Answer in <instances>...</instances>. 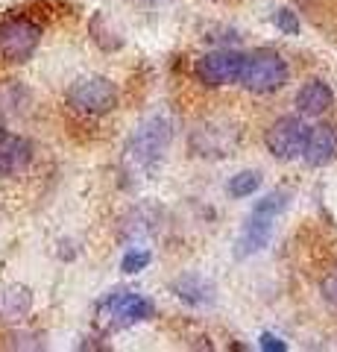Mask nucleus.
<instances>
[{
  "mask_svg": "<svg viewBox=\"0 0 337 352\" xmlns=\"http://www.w3.org/2000/svg\"><path fill=\"white\" fill-rule=\"evenodd\" d=\"M288 206H290V191L276 188V191L261 197L253 206L246 223L241 226V235L235 241V258L244 261V258L258 256L261 250H267L270 241H273V232H276V220Z\"/></svg>",
  "mask_w": 337,
  "mask_h": 352,
  "instance_id": "obj_2",
  "label": "nucleus"
},
{
  "mask_svg": "<svg viewBox=\"0 0 337 352\" xmlns=\"http://www.w3.org/2000/svg\"><path fill=\"white\" fill-rule=\"evenodd\" d=\"M249 53L241 50H211L194 62V76L197 82H202L205 88H223V85H235L241 82L244 65H246Z\"/></svg>",
  "mask_w": 337,
  "mask_h": 352,
  "instance_id": "obj_7",
  "label": "nucleus"
},
{
  "mask_svg": "<svg viewBox=\"0 0 337 352\" xmlns=\"http://www.w3.org/2000/svg\"><path fill=\"white\" fill-rule=\"evenodd\" d=\"M89 32H91V38L97 41V47L106 50V53H112V50H117V47L124 44L117 32L106 30V15H103V12H94V15H91V21H89Z\"/></svg>",
  "mask_w": 337,
  "mask_h": 352,
  "instance_id": "obj_14",
  "label": "nucleus"
},
{
  "mask_svg": "<svg viewBox=\"0 0 337 352\" xmlns=\"http://www.w3.org/2000/svg\"><path fill=\"white\" fill-rule=\"evenodd\" d=\"M150 264H153V252L144 250V247H132V250H126V252H124V258H121V270L126 273V276H132V273L147 270Z\"/></svg>",
  "mask_w": 337,
  "mask_h": 352,
  "instance_id": "obj_16",
  "label": "nucleus"
},
{
  "mask_svg": "<svg viewBox=\"0 0 337 352\" xmlns=\"http://www.w3.org/2000/svg\"><path fill=\"white\" fill-rule=\"evenodd\" d=\"M290 80V68L281 53L276 50H255L246 56L244 65V74H241V82L246 91L253 94H273L279 91L281 85Z\"/></svg>",
  "mask_w": 337,
  "mask_h": 352,
  "instance_id": "obj_5",
  "label": "nucleus"
},
{
  "mask_svg": "<svg viewBox=\"0 0 337 352\" xmlns=\"http://www.w3.org/2000/svg\"><path fill=\"white\" fill-rule=\"evenodd\" d=\"M323 291H325V300H332V302H337V276L334 279H329L323 285Z\"/></svg>",
  "mask_w": 337,
  "mask_h": 352,
  "instance_id": "obj_19",
  "label": "nucleus"
},
{
  "mask_svg": "<svg viewBox=\"0 0 337 352\" xmlns=\"http://www.w3.org/2000/svg\"><path fill=\"white\" fill-rule=\"evenodd\" d=\"M258 188H261V173L258 170L235 173L229 179V185H226V191H229V197H235V200H246V197H253Z\"/></svg>",
  "mask_w": 337,
  "mask_h": 352,
  "instance_id": "obj_15",
  "label": "nucleus"
},
{
  "mask_svg": "<svg viewBox=\"0 0 337 352\" xmlns=\"http://www.w3.org/2000/svg\"><path fill=\"white\" fill-rule=\"evenodd\" d=\"M41 44V27L24 15L0 21V56L6 62H27Z\"/></svg>",
  "mask_w": 337,
  "mask_h": 352,
  "instance_id": "obj_8",
  "label": "nucleus"
},
{
  "mask_svg": "<svg viewBox=\"0 0 337 352\" xmlns=\"http://www.w3.org/2000/svg\"><path fill=\"white\" fill-rule=\"evenodd\" d=\"M293 103H297V112L305 115V118H320L332 109L334 103V91L329 82L323 80H308L305 85H299L297 97H293Z\"/></svg>",
  "mask_w": 337,
  "mask_h": 352,
  "instance_id": "obj_12",
  "label": "nucleus"
},
{
  "mask_svg": "<svg viewBox=\"0 0 337 352\" xmlns=\"http://www.w3.org/2000/svg\"><path fill=\"white\" fill-rule=\"evenodd\" d=\"M170 294L191 308H209L217 300L214 282L200 276V273H182V276H176L170 282Z\"/></svg>",
  "mask_w": 337,
  "mask_h": 352,
  "instance_id": "obj_9",
  "label": "nucleus"
},
{
  "mask_svg": "<svg viewBox=\"0 0 337 352\" xmlns=\"http://www.w3.org/2000/svg\"><path fill=\"white\" fill-rule=\"evenodd\" d=\"M32 308V294L24 285H9V288L0 291V320H24V314H30Z\"/></svg>",
  "mask_w": 337,
  "mask_h": 352,
  "instance_id": "obj_13",
  "label": "nucleus"
},
{
  "mask_svg": "<svg viewBox=\"0 0 337 352\" xmlns=\"http://www.w3.org/2000/svg\"><path fill=\"white\" fill-rule=\"evenodd\" d=\"M302 159L311 168H325L329 162H334L337 159V126L334 124L311 126V138H308V147L302 153Z\"/></svg>",
  "mask_w": 337,
  "mask_h": 352,
  "instance_id": "obj_11",
  "label": "nucleus"
},
{
  "mask_svg": "<svg viewBox=\"0 0 337 352\" xmlns=\"http://www.w3.org/2000/svg\"><path fill=\"white\" fill-rule=\"evenodd\" d=\"M32 144L15 132H0V176H18L30 168Z\"/></svg>",
  "mask_w": 337,
  "mask_h": 352,
  "instance_id": "obj_10",
  "label": "nucleus"
},
{
  "mask_svg": "<svg viewBox=\"0 0 337 352\" xmlns=\"http://www.w3.org/2000/svg\"><path fill=\"white\" fill-rule=\"evenodd\" d=\"M258 346L264 349V352H288V344L279 335H273V332H261Z\"/></svg>",
  "mask_w": 337,
  "mask_h": 352,
  "instance_id": "obj_18",
  "label": "nucleus"
},
{
  "mask_svg": "<svg viewBox=\"0 0 337 352\" xmlns=\"http://www.w3.org/2000/svg\"><path fill=\"white\" fill-rule=\"evenodd\" d=\"M173 141V126L165 115H150L132 129L124 147V170L132 179H153Z\"/></svg>",
  "mask_w": 337,
  "mask_h": 352,
  "instance_id": "obj_1",
  "label": "nucleus"
},
{
  "mask_svg": "<svg viewBox=\"0 0 337 352\" xmlns=\"http://www.w3.org/2000/svg\"><path fill=\"white\" fill-rule=\"evenodd\" d=\"M156 317V302L150 296L129 291V288H115L106 296H100L94 305V323L103 329L106 335L124 332L138 323H147Z\"/></svg>",
  "mask_w": 337,
  "mask_h": 352,
  "instance_id": "obj_3",
  "label": "nucleus"
},
{
  "mask_svg": "<svg viewBox=\"0 0 337 352\" xmlns=\"http://www.w3.org/2000/svg\"><path fill=\"white\" fill-rule=\"evenodd\" d=\"M311 126L305 124V115H281L264 132L267 153L279 162H293L302 159V153L308 147Z\"/></svg>",
  "mask_w": 337,
  "mask_h": 352,
  "instance_id": "obj_6",
  "label": "nucleus"
},
{
  "mask_svg": "<svg viewBox=\"0 0 337 352\" xmlns=\"http://www.w3.org/2000/svg\"><path fill=\"white\" fill-rule=\"evenodd\" d=\"M65 100H68V106L73 112L89 115V118H100V115H108L117 109V85L108 80V76L89 74V76H80V80H73L68 85Z\"/></svg>",
  "mask_w": 337,
  "mask_h": 352,
  "instance_id": "obj_4",
  "label": "nucleus"
},
{
  "mask_svg": "<svg viewBox=\"0 0 337 352\" xmlns=\"http://www.w3.org/2000/svg\"><path fill=\"white\" fill-rule=\"evenodd\" d=\"M273 24H276V30L281 32V36H299V32H302V24H299L297 12L288 9V6L276 9V12H273Z\"/></svg>",
  "mask_w": 337,
  "mask_h": 352,
  "instance_id": "obj_17",
  "label": "nucleus"
}]
</instances>
